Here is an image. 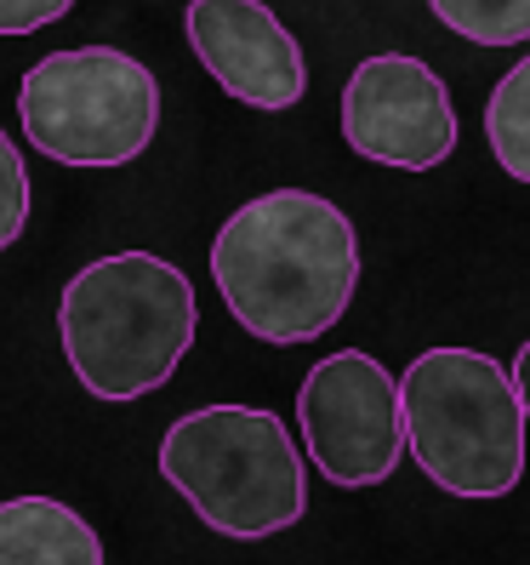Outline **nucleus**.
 <instances>
[{
    "mask_svg": "<svg viewBox=\"0 0 530 565\" xmlns=\"http://www.w3.org/2000/svg\"><path fill=\"white\" fill-rule=\"evenodd\" d=\"M485 138H490L496 166L513 183H530V52L496 81L485 104Z\"/></svg>",
    "mask_w": 530,
    "mask_h": 565,
    "instance_id": "10",
    "label": "nucleus"
},
{
    "mask_svg": "<svg viewBox=\"0 0 530 565\" xmlns=\"http://www.w3.org/2000/svg\"><path fill=\"white\" fill-rule=\"evenodd\" d=\"M23 138L57 166L109 172L160 131V81L120 46H69L41 57L18 86Z\"/></svg>",
    "mask_w": 530,
    "mask_h": 565,
    "instance_id": "5",
    "label": "nucleus"
},
{
    "mask_svg": "<svg viewBox=\"0 0 530 565\" xmlns=\"http://www.w3.org/2000/svg\"><path fill=\"white\" fill-rule=\"evenodd\" d=\"M201 331V303L177 263L154 252H115L69 275L57 297L63 360L91 401H143L165 388Z\"/></svg>",
    "mask_w": 530,
    "mask_h": 565,
    "instance_id": "2",
    "label": "nucleus"
},
{
    "mask_svg": "<svg viewBox=\"0 0 530 565\" xmlns=\"http://www.w3.org/2000/svg\"><path fill=\"white\" fill-rule=\"evenodd\" d=\"M451 35L474 46H524L530 41V0H428Z\"/></svg>",
    "mask_w": 530,
    "mask_h": 565,
    "instance_id": "11",
    "label": "nucleus"
},
{
    "mask_svg": "<svg viewBox=\"0 0 530 565\" xmlns=\"http://www.w3.org/2000/svg\"><path fill=\"white\" fill-rule=\"evenodd\" d=\"M212 280L251 338L309 343L337 326L359 291V235L314 189H269L212 241Z\"/></svg>",
    "mask_w": 530,
    "mask_h": 565,
    "instance_id": "1",
    "label": "nucleus"
},
{
    "mask_svg": "<svg viewBox=\"0 0 530 565\" xmlns=\"http://www.w3.org/2000/svg\"><path fill=\"white\" fill-rule=\"evenodd\" d=\"M188 46L206 75L251 109H291L309 92V63L291 29L262 0H188Z\"/></svg>",
    "mask_w": 530,
    "mask_h": 565,
    "instance_id": "8",
    "label": "nucleus"
},
{
    "mask_svg": "<svg viewBox=\"0 0 530 565\" xmlns=\"http://www.w3.org/2000/svg\"><path fill=\"white\" fill-rule=\"evenodd\" d=\"M160 475L212 531L262 543L309 514V469L291 428L262 406L183 412L160 440Z\"/></svg>",
    "mask_w": 530,
    "mask_h": 565,
    "instance_id": "3",
    "label": "nucleus"
},
{
    "mask_svg": "<svg viewBox=\"0 0 530 565\" xmlns=\"http://www.w3.org/2000/svg\"><path fill=\"white\" fill-rule=\"evenodd\" d=\"M0 565H104V543L57 497H12L0 503Z\"/></svg>",
    "mask_w": 530,
    "mask_h": 565,
    "instance_id": "9",
    "label": "nucleus"
},
{
    "mask_svg": "<svg viewBox=\"0 0 530 565\" xmlns=\"http://www.w3.org/2000/svg\"><path fill=\"white\" fill-rule=\"evenodd\" d=\"M75 0H0V35H35V29L57 23Z\"/></svg>",
    "mask_w": 530,
    "mask_h": 565,
    "instance_id": "13",
    "label": "nucleus"
},
{
    "mask_svg": "<svg viewBox=\"0 0 530 565\" xmlns=\"http://www.w3.org/2000/svg\"><path fill=\"white\" fill-rule=\"evenodd\" d=\"M296 428H303L309 462L343 491L382 486L411 451L400 383L366 349H343L309 365L296 388Z\"/></svg>",
    "mask_w": 530,
    "mask_h": 565,
    "instance_id": "6",
    "label": "nucleus"
},
{
    "mask_svg": "<svg viewBox=\"0 0 530 565\" xmlns=\"http://www.w3.org/2000/svg\"><path fill=\"white\" fill-rule=\"evenodd\" d=\"M29 206H35V189H29V166L18 154V143L0 131V252H7L23 228H29Z\"/></svg>",
    "mask_w": 530,
    "mask_h": 565,
    "instance_id": "12",
    "label": "nucleus"
},
{
    "mask_svg": "<svg viewBox=\"0 0 530 565\" xmlns=\"http://www.w3.org/2000/svg\"><path fill=\"white\" fill-rule=\"evenodd\" d=\"M513 388H519V406H524V423H530V338L519 343V354H513Z\"/></svg>",
    "mask_w": 530,
    "mask_h": 565,
    "instance_id": "14",
    "label": "nucleus"
},
{
    "mask_svg": "<svg viewBox=\"0 0 530 565\" xmlns=\"http://www.w3.org/2000/svg\"><path fill=\"white\" fill-rule=\"evenodd\" d=\"M405 446L451 497L496 503L524 480V406L513 372L485 349H428L400 377Z\"/></svg>",
    "mask_w": 530,
    "mask_h": 565,
    "instance_id": "4",
    "label": "nucleus"
},
{
    "mask_svg": "<svg viewBox=\"0 0 530 565\" xmlns=\"http://www.w3.org/2000/svg\"><path fill=\"white\" fill-rule=\"evenodd\" d=\"M343 138L359 160L434 172L456 149V104L422 57L377 52L343 86Z\"/></svg>",
    "mask_w": 530,
    "mask_h": 565,
    "instance_id": "7",
    "label": "nucleus"
}]
</instances>
